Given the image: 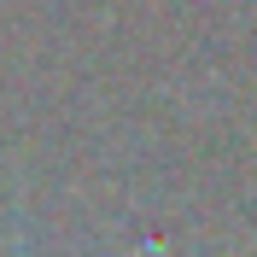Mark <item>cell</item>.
<instances>
[{
    "label": "cell",
    "mask_w": 257,
    "mask_h": 257,
    "mask_svg": "<svg viewBox=\"0 0 257 257\" xmlns=\"http://www.w3.org/2000/svg\"><path fill=\"white\" fill-rule=\"evenodd\" d=\"M12 257H30V251H24V234H18V245H12Z\"/></svg>",
    "instance_id": "6da1fadb"
}]
</instances>
